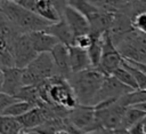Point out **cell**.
<instances>
[{
    "mask_svg": "<svg viewBox=\"0 0 146 134\" xmlns=\"http://www.w3.org/2000/svg\"><path fill=\"white\" fill-rule=\"evenodd\" d=\"M105 77L106 74H104L98 68H90L84 71L73 73L67 79L80 105L94 107L95 98Z\"/></svg>",
    "mask_w": 146,
    "mask_h": 134,
    "instance_id": "obj_1",
    "label": "cell"
},
{
    "mask_svg": "<svg viewBox=\"0 0 146 134\" xmlns=\"http://www.w3.org/2000/svg\"><path fill=\"white\" fill-rule=\"evenodd\" d=\"M39 88L42 104L59 107L67 111H71L79 105L70 82L67 79H64L59 76H55L40 84Z\"/></svg>",
    "mask_w": 146,
    "mask_h": 134,
    "instance_id": "obj_2",
    "label": "cell"
},
{
    "mask_svg": "<svg viewBox=\"0 0 146 134\" xmlns=\"http://www.w3.org/2000/svg\"><path fill=\"white\" fill-rule=\"evenodd\" d=\"M0 14L7 17L21 33L30 34L38 31H44L51 25V23L17 3L16 0L0 1Z\"/></svg>",
    "mask_w": 146,
    "mask_h": 134,
    "instance_id": "obj_3",
    "label": "cell"
},
{
    "mask_svg": "<svg viewBox=\"0 0 146 134\" xmlns=\"http://www.w3.org/2000/svg\"><path fill=\"white\" fill-rule=\"evenodd\" d=\"M67 2L86 16V18L90 24L91 36H103L105 32L110 31L114 21L115 13L113 14L102 9L94 1L74 0Z\"/></svg>",
    "mask_w": 146,
    "mask_h": 134,
    "instance_id": "obj_4",
    "label": "cell"
},
{
    "mask_svg": "<svg viewBox=\"0 0 146 134\" xmlns=\"http://www.w3.org/2000/svg\"><path fill=\"white\" fill-rule=\"evenodd\" d=\"M55 76H57V70L54 58L50 53H43L23 69V84L24 86H36Z\"/></svg>",
    "mask_w": 146,
    "mask_h": 134,
    "instance_id": "obj_5",
    "label": "cell"
},
{
    "mask_svg": "<svg viewBox=\"0 0 146 134\" xmlns=\"http://www.w3.org/2000/svg\"><path fill=\"white\" fill-rule=\"evenodd\" d=\"M124 60L146 64V34L132 30L115 44Z\"/></svg>",
    "mask_w": 146,
    "mask_h": 134,
    "instance_id": "obj_6",
    "label": "cell"
},
{
    "mask_svg": "<svg viewBox=\"0 0 146 134\" xmlns=\"http://www.w3.org/2000/svg\"><path fill=\"white\" fill-rule=\"evenodd\" d=\"M99 129H120L122 128L123 117L127 110L120 101L105 102L95 107Z\"/></svg>",
    "mask_w": 146,
    "mask_h": 134,
    "instance_id": "obj_7",
    "label": "cell"
},
{
    "mask_svg": "<svg viewBox=\"0 0 146 134\" xmlns=\"http://www.w3.org/2000/svg\"><path fill=\"white\" fill-rule=\"evenodd\" d=\"M66 119L76 134L95 133L99 129L95 107L79 104L75 109L68 111Z\"/></svg>",
    "mask_w": 146,
    "mask_h": 134,
    "instance_id": "obj_8",
    "label": "cell"
},
{
    "mask_svg": "<svg viewBox=\"0 0 146 134\" xmlns=\"http://www.w3.org/2000/svg\"><path fill=\"white\" fill-rule=\"evenodd\" d=\"M124 62L123 56L115 46L110 32H105L103 37V53L98 69L106 76H112Z\"/></svg>",
    "mask_w": 146,
    "mask_h": 134,
    "instance_id": "obj_9",
    "label": "cell"
},
{
    "mask_svg": "<svg viewBox=\"0 0 146 134\" xmlns=\"http://www.w3.org/2000/svg\"><path fill=\"white\" fill-rule=\"evenodd\" d=\"M55 5L59 10L60 15L70 25L75 37L82 34H90V24L83 14H81L78 9L72 7L67 1H55Z\"/></svg>",
    "mask_w": 146,
    "mask_h": 134,
    "instance_id": "obj_10",
    "label": "cell"
},
{
    "mask_svg": "<svg viewBox=\"0 0 146 134\" xmlns=\"http://www.w3.org/2000/svg\"><path fill=\"white\" fill-rule=\"evenodd\" d=\"M11 53L15 58L16 68L21 70L30 65L39 55L33 47L29 33H22L16 38L11 47Z\"/></svg>",
    "mask_w": 146,
    "mask_h": 134,
    "instance_id": "obj_11",
    "label": "cell"
},
{
    "mask_svg": "<svg viewBox=\"0 0 146 134\" xmlns=\"http://www.w3.org/2000/svg\"><path fill=\"white\" fill-rule=\"evenodd\" d=\"M132 92L131 88L120 82L114 76H106L104 82L95 98L94 107L105 103V102H115L123 97L125 94Z\"/></svg>",
    "mask_w": 146,
    "mask_h": 134,
    "instance_id": "obj_12",
    "label": "cell"
},
{
    "mask_svg": "<svg viewBox=\"0 0 146 134\" xmlns=\"http://www.w3.org/2000/svg\"><path fill=\"white\" fill-rule=\"evenodd\" d=\"M16 1L24 8L31 10L32 13L36 14L38 16H40L41 18L46 19L51 24L59 22L62 18V15L55 5V1H50V0H16Z\"/></svg>",
    "mask_w": 146,
    "mask_h": 134,
    "instance_id": "obj_13",
    "label": "cell"
},
{
    "mask_svg": "<svg viewBox=\"0 0 146 134\" xmlns=\"http://www.w3.org/2000/svg\"><path fill=\"white\" fill-rule=\"evenodd\" d=\"M23 84V70L18 68L1 69V89L0 93H5L11 96H17Z\"/></svg>",
    "mask_w": 146,
    "mask_h": 134,
    "instance_id": "obj_14",
    "label": "cell"
},
{
    "mask_svg": "<svg viewBox=\"0 0 146 134\" xmlns=\"http://www.w3.org/2000/svg\"><path fill=\"white\" fill-rule=\"evenodd\" d=\"M50 54L54 58V63L57 70V76L64 79H68L72 76L68 47L63 44H58Z\"/></svg>",
    "mask_w": 146,
    "mask_h": 134,
    "instance_id": "obj_15",
    "label": "cell"
},
{
    "mask_svg": "<svg viewBox=\"0 0 146 134\" xmlns=\"http://www.w3.org/2000/svg\"><path fill=\"white\" fill-rule=\"evenodd\" d=\"M46 31L48 33H50L51 36H54L60 44H63L67 47L74 46L75 36H74L73 31L71 30L70 25L67 24V22L65 21V18L63 16H62L59 22L51 24L50 26H48L46 29Z\"/></svg>",
    "mask_w": 146,
    "mask_h": 134,
    "instance_id": "obj_16",
    "label": "cell"
},
{
    "mask_svg": "<svg viewBox=\"0 0 146 134\" xmlns=\"http://www.w3.org/2000/svg\"><path fill=\"white\" fill-rule=\"evenodd\" d=\"M33 47L38 54H43V53H51L52 49L60 44L54 36L48 33L46 30L44 31H38L30 33Z\"/></svg>",
    "mask_w": 146,
    "mask_h": 134,
    "instance_id": "obj_17",
    "label": "cell"
},
{
    "mask_svg": "<svg viewBox=\"0 0 146 134\" xmlns=\"http://www.w3.org/2000/svg\"><path fill=\"white\" fill-rule=\"evenodd\" d=\"M68 50H70L72 74L92 68L91 61H90V57L87 50H83L76 46H70Z\"/></svg>",
    "mask_w": 146,
    "mask_h": 134,
    "instance_id": "obj_18",
    "label": "cell"
},
{
    "mask_svg": "<svg viewBox=\"0 0 146 134\" xmlns=\"http://www.w3.org/2000/svg\"><path fill=\"white\" fill-rule=\"evenodd\" d=\"M146 117V112L143 110L136 108V107H128L123 117L122 123V129H131L133 126L138 125L139 123H143L144 118Z\"/></svg>",
    "mask_w": 146,
    "mask_h": 134,
    "instance_id": "obj_19",
    "label": "cell"
},
{
    "mask_svg": "<svg viewBox=\"0 0 146 134\" xmlns=\"http://www.w3.org/2000/svg\"><path fill=\"white\" fill-rule=\"evenodd\" d=\"M36 105L30 103V102H25V101H17L16 103L11 104L9 108H7L6 110L1 111V116H7V117H15L18 118L25 113H27L29 111H31L32 109H34Z\"/></svg>",
    "mask_w": 146,
    "mask_h": 134,
    "instance_id": "obj_20",
    "label": "cell"
},
{
    "mask_svg": "<svg viewBox=\"0 0 146 134\" xmlns=\"http://www.w3.org/2000/svg\"><path fill=\"white\" fill-rule=\"evenodd\" d=\"M22 131H24V128L17 118L1 116L0 134H19Z\"/></svg>",
    "mask_w": 146,
    "mask_h": 134,
    "instance_id": "obj_21",
    "label": "cell"
},
{
    "mask_svg": "<svg viewBox=\"0 0 146 134\" xmlns=\"http://www.w3.org/2000/svg\"><path fill=\"white\" fill-rule=\"evenodd\" d=\"M112 76H114L120 82H122L123 85L128 86L129 88H131L132 90H137L139 89L138 87V84L135 79V77L132 76V73L130 72V70L124 65V62L122 64V66H120Z\"/></svg>",
    "mask_w": 146,
    "mask_h": 134,
    "instance_id": "obj_22",
    "label": "cell"
},
{
    "mask_svg": "<svg viewBox=\"0 0 146 134\" xmlns=\"http://www.w3.org/2000/svg\"><path fill=\"white\" fill-rule=\"evenodd\" d=\"M119 101H120V103H122L127 108L128 107H136V105L146 103V89L132 90V92L125 94Z\"/></svg>",
    "mask_w": 146,
    "mask_h": 134,
    "instance_id": "obj_23",
    "label": "cell"
},
{
    "mask_svg": "<svg viewBox=\"0 0 146 134\" xmlns=\"http://www.w3.org/2000/svg\"><path fill=\"white\" fill-rule=\"evenodd\" d=\"M0 65H1V69L16 68L15 58L10 50L6 48H0Z\"/></svg>",
    "mask_w": 146,
    "mask_h": 134,
    "instance_id": "obj_24",
    "label": "cell"
},
{
    "mask_svg": "<svg viewBox=\"0 0 146 134\" xmlns=\"http://www.w3.org/2000/svg\"><path fill=\"white\" fill-rule=\"evenodd\" d=\"M92 42H94V39H92L91 34H82V36L75 37L74 46L88 52L90 49V47L92 46Z\"/></svg>",
    "mask_w": 146,
    "mask_h": 134,
    "instance_id": "obj_25",
    "label": "cell"
},
{
    "mask_svg": "<svg viewBox=\"0 0 146 134\" xmlns=\"http://www.w3.org/2000/svg\"><path fill=\"white\" fill-rule=\"evenodd\" d=\"M17 101H19L16 96H11L5 93H0V111L6 110L7 108H9L11 104L16 103Z\"/></svg>",
    "mask_w": 146,
    "mask_h": 134,
    "instance_id": "obj_26",
    "label": "cell"
},
{
    "mask_svg": "<svg viewBox=\"0 0 146 134\" xmlns=\"http://www.w3.org/2000/svg\"><path fill=\"white\" fill-rule=\"evenodd\" d=\"M95 134H129V131L127 129H98L95 132Z\"/></svg>",
    "mask_w": 146,
    "mask_h": 134,
    "instance_id": "obj_27",
    "label": "cell"
},
{
    "mask_svg": "<svg viewBox=\"0 0 146 134\" xmlns=\"http://www.w3.org/2000/svg\"><path fill=\"white\" fill-rule=\"evenodd\" d=\"M129 134H146L143 129V123H139L138 125H136L131 129H129Z\"/></svg>",
    "mask_w": 146,
    "mask_h": 134,
    "instance_id": "obj_28",
    "label": "cell"
},
{
    "mask_svg": "<svg viewBox=\"0 0 146 134\" xmlns=\"http://www.w3.org/2000/svg\"><path fill=\"white\" fill-rule=\"evenodd\" d=\"M56 134H74V133H72V132H71V131H68V129H62V131L57 132Z\"/></svg>",
    "mask_w": 146,
    "mask_h": 134,
    "instance_id": "obj_29",
    "label": "cell"
},
{
    "mask_svg": "<svg viewBox=\"0 0 146 134\" xmlns=\"http://www.w3.org/2000/svg\"><path fill=\"white\" fill-rule=\"evenodd\" d=\"M136 108L143 110L144 112H146V103H143V104H139V105H136Z\"/></svg>",
    "mask_w": 146,
    "mask_h": 134,
    "instance_id": "obj_30",
    "label": "cell"
},
{
    "mask_svg": "<svg viewBox=\"0 0 146 134\" xmlns=\"http://www.w3.org/2000/svg\"><path fill=\"white\" fill-rule=\"evenodd\" d=\"M143 129H144V132L146 133V124H144V123H143Z\"/></svg>",
    "mask_w": 146,
    "mask_h": 134,
    "instance_id": "obj_31",
    "label": "cell"
},
{
    "mask_svg": "<svg viewBox=\"0 0 146 134\" xmlns=\"http://www.w3.org/2000/svg\"><path fill=\"white\" fill-rule=\"evenodd\" d=\"M143 123H144V124H146V117L144 118V120H143Z\"/></svg>",
    "mask_w": 146,
    "mask_h": 134,
    "instance_id": "obj_32",
    "label": "cell"
},
{
    "mask_svg": "<svg viewBox=\"0 0 146 134\" xmlns=\"http://www.w3.org/2000/svg\"><path fill=\"white\" fill-rule=\"evenodd\" d=\"M86 134H95V133H86Z\"/></svg>",
    "mask_w": 146,
    "mask_h": 134,
    "instance_id": "obj_33",
    "label": "cell"
}]
</instances>
